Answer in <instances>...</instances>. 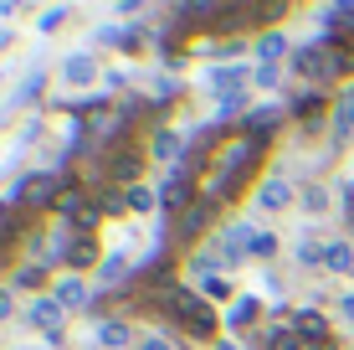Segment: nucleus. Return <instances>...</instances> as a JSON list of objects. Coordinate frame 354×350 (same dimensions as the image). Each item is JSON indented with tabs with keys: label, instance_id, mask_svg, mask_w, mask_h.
<instances>
[{
	"label": "nucleus",
	"instance_id": "6",
	"mask_svg": "<svg viewBox=\"0 0 354 350\" xmlns=\"http://www.w3.org/2000/svg\"><path fill=\"white\" fill-rule=\"evenodd\" d=\"M190 201H195V170H190V165H175L169 180L160 186V207L165 211H185Z\"/></svg>",
	"mask_w": 354,
	"mask_h": 350
},
{
	"label": "nucleus",
	"instance_id": "32",
	"mask_svg": "<svg viewBox=\"0 0 354 350\" xmlns=\"http://www.w3.org/2000/svg\"><path fill=\"white\" fill-rule=\"evenodd\" d=\"M139 350H175V345H169L165 335H144V340H139Z\"/></svg>",
	"mask_w": 354,
	"mask_h": 350
},
{
	"label": "nucleus",
	"instance_id": "7",
	"mask_svg": "<svg viewBox=\"0 0 354 350\" xmlns=\"http://www.w3.org/2000/svg\"><path fill=\"white\" fill-rule=\"evenodd\" d=\"M292 335H303L308 345H324V350H334V335H328V320L319 315V309H292V324H288Z\"/></svg>",
	"mask_w": 354,
	"mask_h": 350
},
{
	"label": "nucleus",
	"instance_id": "12",
	"mask_svg": "<svg viewBox=\"0 0 354 350\" xmlns=\"http://www.w3.org/2000/svg\"><path fill=\"white\" fill-rule=\"evenodd\" d=\"M57 304H62V309H82V304H93V294H88V288H82V279H62V283H57Z\"/></svg>",
	"mask_w": 354,
	"mask_h": 350
},
{
	"label": "nucleus",
	"instance_id": "33",
	"mask_svg": "<svg viewBox=\"0 0 354 350\" xmlns=\"http://www.w3.org/2000/svg\"><path fill=\"white\" fill-rule=\"evenodd\" d=\"M62 21H67V10H46V16H41V31H57Z\"/></svg>",
	"mask_w": 354,
	"mask_h": 350
},
{
	"label": "nucleus",
	"instance_id": "23",
	"mask_svg": "<svg viewBox=\"0 0 354 350\" xmlns=\"http://www.w3.org/2000/svg\"><path fill=\"white\" fill-rule=\"evenodd\" d=\"M211 82H216V93L226 98V93H236V82H241V67H216V72H211Z\"/></svg>",
	"mask_w": 354,
	"mask_h": 350
},
{
	"label": "nucleus",
	"instance_id": "3",
	"mask_svg": "<svg viewBox=\"0 0 354 350\" xmlns=\"http://www.w3.org/2000/svg\"><path fill=\"white\" fill-rule=\"evenodd\" d=\"M67 180L62 175H52V170H36L26 180H16V191H10V207L16 211H52V207H62L67 201Z\"/></svg>",
	"mask_w": 354,
	"mask_h": 350
},
{
	"label": "nucleus",
	"instance_id": "18",
	"mask_svg": "<svg viewBox=\"0 0 354 350\" xmlns=\"http://www.w3.org/2000/svg\"><path fill=\"white\" fill-rule=\"evenodd\" d=\"M257 299H236V304H231V315H226V324H231V330H247V324L252 320H257Z\"/></svg>",
	"mask_w": 354,
	"mask_h": 350
},
{
	"label": "nucleus",
	"instance_id": "25",
	"mask_svg": "<svg viewBox=\"0 0 354 350\" xmlns=\"http://www.w3.org/2000/svg\"><path fill=\"white\" fill-rule=\"evenodd\" d=\"M277 252V232H252V258H272Z\"/></svg>",
	"mask_w": 354,
	"mask_h": 350
},
{
	"label": "nucleus",
	"instance_id": "36",
	"mask_svg": "<svg viewBox=\"0 0 354 350\" xmlns=\"http://www.w3.org/2000/svg\"><path fill=\"white\" fill-rule=\"evenodd\" d=\"M339 309H344V315L354 320V294H344V304H339Z\"/></svg>",
	"mask_w": 354,
	"mask_h": 350
},
{
	"label": "nucleus",
	"instance_id": "14",
	"mask_svg": "<svg viewBox=\"0 0 354 350\" xmlns=\"http://www.w3.org/2000/svg\"><path fill=\"white\" fill-rule=\"evenodd\" d=\"M349 134H354V88L334 103V139H349Z\"/></svg>",
	"mask_w": 354,
	"mask_h": 350
},
{
	"label": "nucleus",
	"instance_id": "35",
	"mask_svg": "<svg viewBox=\"0 0 354 350\" xmlns=\"http://www.w3.org/2000/svg\"><path fill=\"white\" fill-rule=\"evenodd\" d=\"M10 309H16V299H10V288H0V320H10Z\"/></svg>",
	"mask_w": 354,
	"mask_h": 350
},
{
	"label": "nucleus",
	"instance_id": "9",
	"mask_svg": "<svg viewBox=\"0 0 354 350\" xmlns=\"http://www.w3.org/2000/svg\"><path fill=\"white\" fill-rule=\"evenodd\" d=\"M62 263H67V268L72 273H82V268H93V263H97V243H93V237H72V243H67V252H62Z\"/></svg>",
	"mask_w": 354,
	"mask_h": 350
},
{
	"label": "nucleus",
	"instance_id": "16",
	"mask_svg": "<svg viewBox=\"0 0 354 350\" xmlns=\"http://www.w3.org/2000/svg\"><path fill=\"white\" fill-rule=\"evenodd\" d=\"M149 155H154V160H175V155H180V134H175V129H154Z\"/></svg>",
	"mask_w": 354,
	"mask_h": 350
},
{
	"label": "nucleus",
	"instance_id": "34",
	"mask_svg": "<svg viewBox=\"0 0 354 350\" xmlns=\"http://www.w3.org/2000/svg\"><path fill=\"white\" fill-rule=\"evenodd\" d=\"M344 222H349V232H354V180L344 186Z\"/></svg>",
	"mask_w": 354,
	"mask_h": 350
},
{
	"label": "nucleus",
	"instance_id": "26",
	"mask_svg": "<svg viewBox=\"0 0 354 350\" xmlns=\"http://www.w3.org/2000/svg\"><path fill=\"white\" fill-rule=\"evenodd\" d=\"M201 294H205V299H226L231 283L221 279V273H205V279H201Z\"/></svg>",
	"mask_w": 354,
	"mask_h": 350
},
{
	"label": "nucleus",
	"instance_id": "20",
	"mask_svg": "<svg viewBox=\"0 0 354 350\" xmlns=\"http://www.w3.org/2000/svg\"><path fill=\"white\" fill-rule=\"evenodd\" d=\"M154 207H160L154 186H144V180H139V186H129V211H154Z\"/></svg>",
	"mask_w": 354,
	"mask_h": 350
},
{
	"label": "nucleus",
	"instance_id": "13",
	"mask_svg": "<svg viewBox=\"0 0 354 350\" xmlns=\"http://www.w3.org/2000/svg\"><path fill=\"white\" fill-rule=\"evenodd\" d=\"M277 119H283V114H277L272 103H267V108H252V114H247V134H252V139L272 134V129H277Z\"/></svg>",
	"mask_w": 354,
	"mask_h": 350
},
{
	"label": "nucleus",
	"instance_id": "31",
	"mask_svg": "<svg viewBox=\"0 0 354 350\" xmlns=\"http://www.w3.org/2000/svg\"><path fill=\"white\" fill-rule=\"evenodd\" d=\"M252 78H257V88H272V82H277V67H267V62H262L257 72H252Z\"/></svg>",
	"mask_w": 354,
	"mask_h": 350
},
{
	"label": "nucleus",
	"instance_id": "2",
	"mask_svg": "<svg viewBox=\"0 0 354 350\" xmlns=\"http://www.w3.org/2000/svg\"><path fill=\"white\" fill-rule=\"evenodd\" d=\"M165 315L175 320L190 340H211V335L221 330V315L211 309V299H205V294H190V288H175V299H169Z\"/></svg>",
	"mask_w": 354,
	"mask_h": 350
},
{
	"label": "nucleus",
	"instance_id": "28",
	"mask_svg": "<svg viewBox=\"0 0 354 350\" xmlns=\"http://www.w3.org/2000/svg\"><path fill=\"white\" fill-rule=\"evenodd\" d=\"M292 72H303V78L313 72V46H298V52H292Z\"/></svg>",
	"mask_w": 354,
	"mask_h": 350
},
{
	"label": "nucleus",
	"instance_id": "21",
	"mask_svg": "<svg viewBox=\"0 0 354 350\" xmlns=\"http://www.w3.org/2000/svg\"><path fill=\"white\" fill-rule=\"evenodd\" d=\"M283 46H288V42H283V31H267V36H257V57H262L267 67H272V57H283Z\"/></svg>",
	"mask_w": 354,
	"mask_h": 350
},
{
	"label": "nucleus",
	"instance_id": "30",
	"mask_svg": "<svg viewBox=\"0 0 354 350\" xmlns=\"http://www.w3.org/2000/svg\"><path fill=\"white\" fill-rule=\"evenodd\" d=\"M241 108H247V93H226V98H221V114H241Z\"/></svg>",
	"mask_w": 354,
	"mask_h": 350
},
{
	"label": "nucleus",
	"instance_id": "22",
	"mask_svg": "<svg viewBox=\"0 0 354 350\" xmlns=\"http://www.w3.org/2000/svg\"><path fill=\"white\" fill-rule=\"evenodd\" d=\"M124 268H129V258H124V252H113V258L97 263V279H103V283H118V279H124Z\"/></svg>",
	"mask_w": 354,
	"mask_h": 350
},
{
	"label": "nucleus",
	"instance_id": "15",
	"mask_svg": "<svg viewBox=\"0 0 354 350\" xmlns=\"http://www.w3.org/2000/svg\"><path fill=\"white\" fill-rule=\"evenodd\" d=\"M324 268H328V273H354V247H349V243H328Z\"/></svg>",
	"mask_w": 354,
	"mask_h": 350
},
{
	"label": "nucleus",
	"instance_id": "19",
	"mask_svg": "<svg viewBox=\"0 0 354 350\" xmlns=\"http://www.w3.org/2000/svg\"><path fill=\"white\" fill-rule=\"evenodd\" d=\"M93 57H67V67H62V78L67 82H77V88H82V82H93Z\"/></svg>",
	"mask_w": 354,
	"mask_h": 350
},
{
	"label": "nucleus",
	"instance_id": "4",
	"mask_svg": "<svg viewBox=\"0 0 354 350\" xmlns=\"http://www.w3.org/2000/svg\"><path fill=\"white\" fill-rule=\"evenodd\" d=\"M139 170H144V150L133 139H118L113 150H103V180H113V186H139Z\"/></svg>",
	"mask_w": 354,
	"mask_h": 350
},
{
	"label": "nucleus",
	"instance_id": "17",
	"mask_svg": "<svg viewBox=\"0 0 354 350\" xmlns=\"http://www.w3.org/2000/svg\"><path fill=\"white\" fill-rule=\"evenodd\" d=\"M292 114H298V119H308V124H313V119L324 114V93H319V88L298 93V98H292Z\"/></svg>",
	"mask_w": 354,
	"mask_h": 350
},
{
	"label": "nucleus",
	"instance_id": "27",
	"mask_svg": "<svg viewBox=\"0 0 354 350\" xmlns=\"http://www.w3.org/2000/svg\"><path fill=\"white\" fill-rule=\"evenodd\" d=\"M324 252H328V247H319L313 237H303V243H298V258H303V263H324Z\"/></svg>",
	"mask_w": 354,
	"mask_h": 350
},
{
	"label": "nucleus",
	"instance_id": "10",
	"mask_svg": "<svg viewBox=\"0 0 354 350\" xmlns=\"http://www.w3.org/2000/svg\"><path fill=\"white\" fill-rule=\"evenodd\" d=\"M97 345L129 350V345H133V324H129V320H103V324H97Z\"/></svg>",
	"mask_w": 354,
	"mask_h": 350
},
{
	"label": "nucleus",
	"instance_id": "5",
	"mask_svg": "<svg viewBox=\"0 0 354 350\" xmlns=\"http://www.w3.org/2000/svg\"><path fill=\"white\" fill-rule=\"evenodd\" d=\"M216 211H221V201H211V196H195V201H190V207H185V211H180V216H175V227H169V237H175V243H180V247H190V243H195V237H201V232H205V227H211V222H216Z\"/></svg>",
	"mask_w": 354,
	"mask_h": 350
},
{
	"label": "nucleus",
	"instance_id": "24",
	"mask_svg": "<svg viewBox=\"0 0 354 350\" xmlns=\"http://www.w3.org/2000/svg\"><path fill=\"white\" fill-rule=\"evenodd\" d=\"M10 283H16V288H41V283H46V268H41V263H31V268H16V279H10Z\"/></svg>",
	"mask_w": 354,
	"mask_h": 350
},
{
	"label": "nucleus",
	"instance_id": "8",
	"mask_svg": "<svg viewBox=\"0 0 354 350\" xmlns=\"http://www.w3.org/2000/svg\"><path fill=\"white\" fill-rule=\"evenodd\" d=\"M257 207L262 211H283V207H292V186H288V180H262V186H257Z\"/></svg>",
	"mask_w": 354,
	"mask_h": 350
},
{
	"label": "nucleus",
	"instance_id": "1",
	"mask_svg": "<svg viewBox=\"0 0 354 350\" xmlns=\"http://www.w3.org/2000/svg\"><path fill=\"white\" fill-rule=\"evenodd\" d=\"M262 155H267V144L252 139V134H241L236 144L216 150V175L205 180V196H211V201H236L241 186L262 170Z\"/></svg>",
	"mask_w": 354,
	"mask_h": 350
},
{
	"label": "nucleus",
	"instance_id": "29",
	"mask_svg": "<svg viewBox=\"0 0 354 350\" xmlns=\"http://www.w3.org/2000/svg\"><path fill=\"white\" fill-rule=\"evenodd\" d=\"M303 207H308V211H324V207H328V196H324L319 186H308V191H303Z\"/></svg>",
	"mask_w": 354,
	"mask_h": 350
},
{
	"label": "nucleus",
	"instance_id": "11",
	"mask_svg": "<svg viewBox=\"0 0 354 350\" xmlns=\"http://www.w3.org/2000/svg\"><path fill=\"white\" fill-rule=\"evenodd\" d=\"M31 324H41L46 335H62V304H57V299H36L31 304Z\"/></svg>",
	"mask_w": 354,
	"mask_h": 350
}]
</instances>
